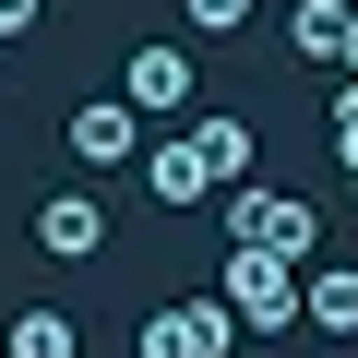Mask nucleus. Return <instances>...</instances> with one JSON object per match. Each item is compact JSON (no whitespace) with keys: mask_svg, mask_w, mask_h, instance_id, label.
I'll list each match as a JSON object with an SVG mask.
<instances>
[{"mask_svg":"<svg viewBox=\"0 0 358 358\" xmlns=\"http://www.w3.org/2000/svg\"><path fill=\"white\" fill-rule=\"evenodd\" d=\"M334 60H346V84H358V13H346V48H334Z\"/></svg>","mask_w":358,"mask_h":358,"instance_id":"4468645a","label":"nucleus"},{"mask_svg":"<svg viewBox=\"0 0 358 358\" xmlns=\"http://www.w3.org/2000/svg\"><path fill=\"white\" fill-rule=\"evenodd\" d=\"M346 13H358V0H299V13H287V48L299 60H334L346 48Z\"/></svg>","mask_w":358,"mask_h":358,"instance_id":"9d476101","label":"nucleus"},{"mask_svg":"<svg viewBox=\"0 0 358 358\" xmlns=\"http://www.w3.org/2000/svg\"><path fill=\"white\" fill-rule=\"evenodd\" d=\"M299 287H310V322L322 334H358V263H310Z\"/></svg>","mask_w":358,"mask_h":358,"instance_id":"1a4fd4ad","label":"nucleus"},{"mask_svg":"<svg viewBox=\"0 0 358 358\" xmlns=\"http://www.w3.org/2000/svg\"><path fill=\"white\" fill-rule=\"evenodd\" d=\"M36 13H48V0H0V36H24V24H36Z\"/></svg>","mask_w":358,"mask_h":358,"instance_id":"ddd939ff","label":"nucleus"},{"mask_svg":"<svg viewBox=\"0 0 358 358\" xmlns=\"http://www.w3.org/2000/svg\"><path fill=\"white\" fill-rule=\"evenodd\" d=\"M131 346H143V358H227L239 322H227V299H167V310H143Z\"/></svg>","mask_w":358,"mask_h":358,"instance_id":"7ed1b4c3","label":"nucleus"},{"mask_svg":"<svg viewBox=\"0 0 358 358\" xmlns=\"http://www.w3.org/2000/svg\"><path fill=\"white\" fill-rule=\"evenodd\" d=\"M143 155V108L131 96H84L72 108V167H131Z\"/></svg>","mask_w":358,"mask_h":358,"instance_id":"39448f33","label":"nucleus"},{"mask_svg":"<svg viewBox=\"0 0 358 358\" xmlns=\"http://www.w3.org/2000/svg\"><path fill=\"white\" fill-rule=\"evenodd\" d=\"M0 358H84V334H72V310H24L0 334Z\"/></svg>","mask_w":358,"mask_h":358,"instance_id":"9b49d317","label":"nucleus"},{"mask_svg":"<svg viewBox=\"0 0 358 358\" xmlns=\"http://www.w3.org/2000/svg\"><path fill=\"white\" fill-rule=\"evenodd\" d=\"M299 275H310V263H275V251H239V239H227L215 299H227L239 334H287V322H310V287H299Z\"/></svg>","mask_w":358,"mask_h":358,"instance_id":"f257e3e1","label":"nucleus"},{"mask_svg":"<svg viewBox=\"0 0 358 358\" xmlns=\"http://www.w3.org/2000/svg\"><path fill=\"white\" fill-rule=\"evenodd\" d=\"M192 143H203V167H215V192H239V179H251V120L203 108V120H192Z\"/></svg>","mask_w":358,"mask_h":358,"instance_id":"6e6552de","label":"nucleus"},{"mask_svg":"<svg viewBox=\"0 0 358 358\" xmlns=\"http://www.w3.org/2000/svg\"><path fill=\"white\" fill-rule=\"evenodd\" d=\"M143 192H155V203H215L203 143H192V131H179V143H155V155H143Z\"/></svg>","mask_w":358,"mask_h":358,"instance_id":"0eeeda50","label":"nucleus"},{"mask_svg":"<svg viewBox=\"0 0 358 358\" xmlns=\"http://www.w3.org/2000/svg\"><path fill=\"white\" fill-rule=\"evenodd\" d=\"M36 251H48V263H96V251H108V203H96V192H48V203H36Z\"/></svg>","mask_w":358,"mask_h":358,"instance_id":"423d86ee","label":"nucleus"},{"mask_svg":"<svg viewBox=\"0 0 358 358\" xmlns=\"http://www.w3.org/2000/svg\"><path fill=\"white\" fill-rule=\"evenodd\" d=\"M179 13H192V36H239V24H251V0H179Z\"/></svg>","mask_w":358,"mask_h":358,"instance_id":"f8f14e48","label":"nucleus"},{"mask_svg":"<svg viewBox=\"0 0 358 358\" xmlns=\"http://www.w3.org/2000/svg\"><path fill=\"white\" fill-rule=\"evenodd\" d=\"M120 96H131L143 120H179V108L203 96V84H192V48H179V36H143V48L120 60Z\"/></svg>","mask_w":358,"mask_h":358,"instance_id":"20e7f679","label":"nucleus"},{"mask_svg":"<svg viewBox=\"0 0 358 358\" xmlns=\"http://www.w3.org/2000/svg\"><path fill=\"white\" fill-rule=\"evenodd\" d=\"M215 203H227V239H239V251H275V263H310V239H322L299 192H251V179H239V192H215Z\"/></svg>","mask_w":358,"mask_h":358,"instance_id":"f03ea898","label":"nucleus"}]
</instances>
